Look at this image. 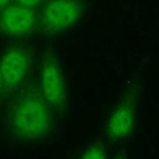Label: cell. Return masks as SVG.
Returning <instances> with one entry per match:
<instances>
[{"instance_id":"4","label":"cell","mask_w":159,"mask_h":159,"mask_svg":"<svg viewBox=\"0 0 159 159\" xmlns=\"http://www.w3.org/2000/svg\"><path fill=\"white\" fill-rule=\"evenodd\" d=\"M78 0H50L42 10L40 26L46 34H57L77 22L82 14Z\"/></svg>"},{"instance_id":"6","label":"cell","mask_w":159,"mask_h":159,"mask_svg":"<svg viewBox=\"0 0 159 159\" xmlns=\"http://www.w3.org/2000/svg\"><path fill=\"white\" fill-rule=\"evenodd\" d=\"M36 25V14L33 8L9 5L0 11V32L8 36H24L30 33Z\"/></svg>"},{"instance_id":"9","label":"cell","mask_w":159,"mask_h":159,"mask_svg":"<svg viewBox=\"0 0 159 159\" xmlns=\"http://www.w3.org/2000/svg\"><path fill=\"white\" fill-rule=\"evenodd\" d=\"M12 0H0V11H2L7 6H9Z\"/></svg>"},{"instance_id":"2","label":"cell","mask_w":159,"mask_h":159,"mask_svg":"<svg viewBox=\"0 0 159 159\" xmlns=\"http://www.w3.org/2000/svg\"><path fill=\"white\" fill-rule=\"evenodd\" d=\"M138 99L139 89L137 86H132L111 109L105 126L106 136L110 142L124 141L133 134L137 119Z\"/></svg>"},{"instance_id":"1","label":"cell","mask_w":159,"mask_h":159,"mask_svg":"<svg viewBox=\"0 0 159 159\" xmlns=\"http://www.w3.org/2000/svg\"><path fill=\"white\" fill-rule=\"evenodd\" d=\"M54 121L51 106L39 89L30 86L13 101L8 113L11 135L20 142H37L48 137Z\"/></svg>"},{"instance_id":"10","label":"cell","mask_w":159,"mask_h":159,"mask_svg":"<svg viewBox=\"0 0 159 159\" xmlns=\"http://www.w3.org/2000/svg\"><path fill=\"white\" fill-rule=\"evenodd\" d=\"M3 90H4V87H3V80H2L1 71H0V95H1V93H2Z\"/></svg>"},{"instance_id":"3","label":"cell","mask_w":159,"mask_h":159,"mask_svg":"<svg viewBox=\"0 0 159 159\" xmlns=\"http://www.w3.org/2000/svg\"><path fill=\"white\" fill-rule=\"evenodd\" d=\"M40 91L48 103L58 112H65L67 107V89L59 61L55 55L48 53L40 71Z\"/></svg>"},{"instance_id":"5","label":"cell","mask_w":159,"mask_h":159,"mask_svg":"<svg viewBox=\"0 0 159 159\" xmlns=\"http://www.w3.org/2000/svg\"><path fill=\"white\" fill-rule=\"evenodd\" d=\"M30 66V57L22 47H13L7 50L0 60V71L3 87L13 91L23 83Z\"/></svg>"},{"instance_id":"7","label":"cell","mask_w":159,"mask_h":159,"mask_svg":"<svg viewBox=\"0 0 159 159\" xmlns=\"http://www.w3.org/2000/svg\"><path fill=\"white\" fill-rule=\"evenodd\" d=\"M106 155L107 151L105 144L99 142L89 143L81 152V157L86 159H103L106 158Z\"/></svg>"},{"instance_id":"8","label":"cell","mask_w":159,"mask_h":159,"mask_svg":"<svg viewBox=\"0 0 159 159\" xmlns=\"http://www.w3.org/2000/svg\"><path fill=\"white\" fill-rule=\"evenodd\" d=\"M44 0H16V3L26 6V7H30V8H34L38 5H40Z\"/></svg>"}]
</instances>
